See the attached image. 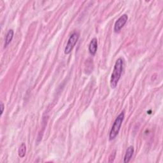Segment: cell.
Listing matches in <instances>:
<instances>
[{"mask_svg": "<svg viewBox=\"0 0 163 163\" xmlns=\"http://www.w3.org/2000/svg\"><path fill=\"white\" fill-rule=\"evenodd\" d=\"M123 65L124 61L122 58H119L116 61L110 79V86L112 89H115L118 84L122 73Z\"/></svg>", "mask_w": 163, "mask_h": 163, "instance_id": "1", "label": "cell"}, {"mask_svg": "<svg viewBox=\"0 0 163 163\" xmlns=\"http://www.w3.org/2000/svg\"><path fill=\"white\" fill-rule=\"evenodd\" d=\"M124 117H125L124 111H122L117 116V117L116 118V119L114 121L113 124L111 127L110 132V134H109L110 140H113V139H114L118 135V134L119 133V131L121 129V127L122 126V124L124 121Z\"/></svg>", "mask_w": 163, "mask_h": 163, "instance_id": "2", "label": "cell"}, {"mask_svg": "<svg viewBox=\"0 0 163 163\" xmlns=\"http://www.w3.org/2000/svg\"><path fill=\"white\" fill-rule=\"evenodd\" d=\"M79 34L77 32H74L70 36H69L66 47L64 49L65 54H69L72 52L75 45H76V43L79 40Z\"/></svg>", "mask_w": 163, "mask_h": 163, "instance_id": "3", "label": "cell"}, {"mask_svg": "<svg viewBox=\"0 0 163 163\" xmlns=\"http://www.w3.org/2000/svg\"><path fill=\"white\" fill-rule=\"evenodd\" d=\"M128 20V16L126 14H124L122 16H121L115 22V26H114V31L115 33L119 32L121 30L124 26V25L126 24V22Z\"/></svg>", "mask_w": 163, "mask_h": 163, "instance_id": "4", "label": "cell"}, {"mask_svg": "<svg viewBox=\"0 0 163 163\" xmlns=\"http://www.w3.org/2000/svg\"><path fill=\"white\" fill-rule=\"evenodd\" d=\"M98 50V40L96 38H92L89 45V51L92 56H95Z\"/></svg>", "mask_w": 163, "mask_h": 163, "instance_id": "5", "label": "cell"}, {"mask_svg": "<svg viewBox=\"0 0 163 163\" xmlns=\"http://www.w3.org/2000/svg\"><path fill=\"white\" fill-rule=\"evenodd\" d=\"M134 153V148L132 146H130L128 148L125 156H124V162L127 163L129 162V160H131L133 155Z\"/></svg>", "mask_w": 163, "mask_h": 163, "instance_id": "6", "label": "cell"}, {"mask_svg": "<svg viewBox=\"0 0 163 163\" xmlns=\"http://www.w3.org/2000/svg\"><path fill=\"white\" fill-rule=\"evenodd\" d=\"M14 32L12 30H10L8 31V32L7 33V35H6V38H5V46L4 48H6L7 46L10 43V42L12 41L13 37H14Z\"/></svg>", "mask_w": 163, "mask_h": 163, "instance_id": "7", "label": "cell"}, {"mask_svg": "<svg viewBox=\"0 0 163 163\" xmlns=\"http://www.w3.org/2000/svg\"><path fill=\"white\" fill-rule=\"evenodd\" d=\"M26 145L22 143L19 149V150H18V154H19V155L20 157H24L26 155Z\"/></svg>", "mask_w": 163, "mask_h": 163, "instance_id": "8", "label": "cell"}, {"mask_svg": "<svg viewBox=\"0 0 163 163\" xmlns=\"http://www.w3.org/2000/svg\"><path fill=\"white\" fill-rule=\"evenodd\" d=\"M0 108H1V114H0V115H2V114H3V111H4V108H5L4 104L2 102L1 103V107H0Z\"/></svg>", "mask_w": 163, "mask_h": 163, "instance_id": "9", "label": "cell"}]
</instances>
